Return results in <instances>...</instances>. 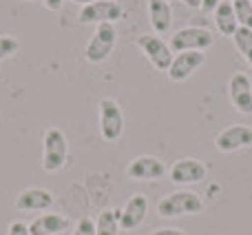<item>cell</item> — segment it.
<instances>
[{"label": "cell", "instance_id": "obj_7", "mask_svg": "<svg viewBox=\"0 0 252 235\" xmlns=\"http://www.w3.org/2000/svg\"><path fill=\"white\" fill-rule=\"evenodd\" d=\"M124 13L122 4L118 0H95V2L87 4L80 9L78 22L82 25H102V22H115L120 20Z\"/></svg>", "mask_w": 252, "mask_h": 235}, {"label": "cell", "instance_id": "obj_8", "mask_svg": "<svg viewBox=\"0 0 252 235\" xmlns=\"http://www.w3.org/2000/svg\"><path fill=\"white\" fill-rule=\"evenodd\" d=\"M126 175L137 182H153L166 175V166L155 156H139L126 166Z\"/></svg>", "mask_w": 252, "mask_h": 235}, {"label": "cell", "instance_id": "obj_22", "mask_svg": "<svg viewBox=\"0 0 252 235\" xmlns=\"http://www.w3.org/2000/svg\"><path fill=\"white\" fill-rule=\"evenodd\" d=\"M73 235H95V222L91 218H80Z\"/></svg>", "mask_w": 252, "mask_h": 235}, {"label": "cell", "instance_id": "obj_6", "mask_svg": "<svg viewBox=\"0 0 252 235\" xmlns=\"http://www.w3.org/2000/svg\"><path fill=\"white\" fill-rule=\"evenodd\" d=\"M124 131V114L122 107L113 98L100 100V133L106 142H115Z\"/></svg>", "mask_w": 252, "mask_h": 235}, {"label": "cell", "instance_id": "obj_9", "mask_svg": "<svg viewBox=\"0 0 252 235\" xmlns=\"http://www.w3.org/2000/svg\"><path fill=\"white\" fill-rule=\"evenodd\" d=\"M215 147L221 153H232L239 149H248L252 147V126L248 124H235L223 129L221 133L215 140Z\"/></svg>", "mask_w": 252, "mask_h": 235}, {"label": "cell", "instance_id": "obj_28", "mask_svg": "<svg viewBox=\"0 0 252 235\" xmlns=\"http://www.w3.org/2000/svg\"><path fill=\"white\" fill-rule=\"evenodd\" d=\"M71 2H75V4H82V7H87V4L95 2V0H71Z\"/></svg>", "mask_w": 252, "mask_h": 235}, {"label": "cell", "instance_id": "obj_15", "mask_svg": "<svg viewBox=\"0 0 252 235\" xmlns=\"http://www.w3.org/2000/svg\"><path fill=\"white\" fill-rule=\"evenodd\" d=\"M71 227V220L62 213H44L29 224L31 235H56Z\"/></svg>", "mask_w": 252, "mask_h": 235}, {"label": "cell", "instance_id": "obj_12", "mask_svg": "<svg viewBox=\"0 0 252 235\" xmlns=\"http://www.w3.org/2000/svg\"><path fill=\"white\" fill-rule=\"evenodd\" d=\"M206 164L195 157H184V160H177L173 166H170V180L175 184H197L204 182L206 178Z\"/></svg>", "mask_w": 252, "mask_h": 235}, {"label": "cell", "instance_id": "obj_5", "mask_svg": "<svg viewBox=\"0 0 252 235\" xmlns=\"http://www.w3.org/2000/svg\"><path fill=\"white\" fill-rule=\"evenodd\" d=\"M168 44L175 53L206 51V49H210L215 44V36H213L210 29H201V27H184V29L175 31Z\"/></svg>", "mask_w": 252, "mask_h": 235}, {"label": "cell", "instance_id": "obj_21", "mask_svg": "<svg viewBox=\"0 0 252 235\" xmlns=\"http://www.w3.org/2000/svg\"><path fill=\"white\" fill-rule=\"evenodd\" d=\"M18 49H20L18 38H13V36H9V34L0 36V62L7 60V58H11V56H16Z\"/></svg>", "mask_w": 252, "mask_h": 235}, {"label": "cell", "instance_id": "obj_20", "mask_svg": "<svg viewBox=\"0 0 252 235\" xmlns=\"http://www.w3.org/2000/svg\"><path fill=\"white\" fill-rule=\"evenodd\" d=\"M232 7H235L239 27L252 29V2H250V0H235V2H232Z\"/></svg>", "mask_w": 252, "mask_h": 235}, {"label": "cell", "instance_id": "obj_11", "mask_svg": "<svg viewBox=\"0 0 252 235\" xmlns=\"http://www.w3.org/2000/svg\"><path fill=\"white\" fill-rule=\"evenodd\" d=\"M228 93H230V100L239 114L252 116V82L248 76L241 71L232 74L230 82H228Z\"/></svg>", "mask_w": 252, "mask_h": 235}, {"label": "cell", "instance_id": "obj_18", "mask_svg": "<svg viewBox=\"0 0 252 235\" xmlns=\"http://www.w3.org/2000/svg\"><path fill=\"white\" fill-rule=\"evenodd\" d=\"M120 233V211L104 209L95 222V235H118Z\"/></svg>", "mask_w": 252, "mask_h": 235}, {"label": "cell", "instance_id": "obj_13", "mask_svg": "<svg viewBox=\"0 0 252 235\" xmlns=\"http://www.w3.org/2000/svg\"><path fill=\"white\" fill-rule=\"evenodd\" d=\"M146 213H148V200H146V196L137 193L120 211V229L122 231H135V229H139L144 224V220H146Z\"/></svg>", "mask_w": 252, "mask_h": 235}, {"label": "cell", "instance_id": "obj_10", "mask_svg": "<svg viewBox=\"0 0 252 235\" xmlns=\"http://www.w3.org/2000/svg\"><path fill=\"white\" fill-rule=\"evenodd\" d=\"M204 62H206L204 51H182L173 58V65L166 71V76H168L173 82H184V80L190 78Z\"/></svg>", "mask_w": 252, "mask_h": 235}, {"label": "cell", "instance_id": "obj_30", "mask_svg": "<svg viewBox=\"0 0 252 235\" xmlns=\"http://www.w3.org/2000/svg\"><path fill=\"white\" fill-rule=\"evenodd\" d=\"M166 2H170V0H166Z\"/></svg>", "mask_w": 252, "mask_h": 235}, {"label": "cell", "instance_id": "obj_17", "mask_svg": "<svg viewBox=\"0 0 252 235\" xmlns=\"http://www.w3.org/2000/svg\"><path fill=\"white\" fill-rule=\"evenodd\" d=\"M215 25H217V31L221 36H235V31L239 29V20H237L235 7H232L230 0H221L219 7L215 9Z\"/></svg>", "mask_w": 252, "mask_h": 235}, {"label": "cell", "instance_id": "obj_2", "mask_svg": "<svg viewBox=\"0 0 252 235\" xmlns=\"http://www.w3.org/2000/svg\"><path fill=\"white\" fill-rule=\"evenodd\" d=\"M204 209V202L192 191H175L164 196L157 204V213L161 218H179V215H195Z\"/></svg>", "mask_w": 252, "mask_h": 235}, {"label": "cell", "instance_id": "obj_16", "mask_svg": "<svg viewBox=\"0 0 252 235\" xmlns=\"http://www.w3.org/2000/svg\"><path fill=\"white\" fill-rule=\"evenodd\" d=\"M148 18H151V27L157 36L168 34L170 27H173L170 2H166V0H148Z\"/></svg>", "mask_w": 252, "mask_h": 235}, {"label": "cell", "instance_id": "obj_29", "mask_svg": "<svg viewBox=\"0 0 252 235\" xmlns=\"http://www.w3.org/2000/svg\"><path fill=\"white\" fill-rule=\"evenodd\" d=\"M230 2H235V0H230Z\"/></svg>", "mask_w": 252, "mask_h": 235}, {"label": "cell", "instance_id": "obj_24", "mask_svg": "<svg viewBox=\"0 0 252 235\" xmlns=\"http://www.w3.org/2000/svg\"><path fill=\"white\" fill-rule=\"evenodd\" d=\"M221 0H201V11L204 13H215V9L219 7Z\"/></svg>", "mask_w": 252, "mask_h": 235}, {"label": "cell", "instance_id": "obj_31", "mask_svg": "<svg viewBox=\"0 0 252 235\" xmlns=\"http://www.w3.org/2000/svg\"><path fill=\"white\" fill-rule=\"evenodd\" d=\"M250 2H252V0H250Z\"/></svg>", "mask_w": 252, "mask_h": 235}, {"label": "cell", "instance_id": "obj_4", "mask_svg": "<svg viewBox=\"0 0 252 235\" xmlns=\"http://www.w3.org/2000/svg\"><path fill=\"white\" fill-rule=\"evenodd\" d=\"M135 44L142 49V53L148 58V62H151L157 71H168L170 69L175 56H173L170 44L166 42L164 38H159L157 34H142V36H137Z\"/></svg>", "mask_w": 252, "mask_h": 235}, {"label": "cell", "instance_id": "obj_19", "mask_svg": "<svg viewBox=\"0 0 252 235\" xmlns=\"http://www.w3.org/2000/svg\"><path fill=\"white\" fill-rule=\"evenodd\" d=\"M232 40H235L237 51H239L241 56L248 60V65L252 67V29L239 27V29L235 31V36H232Z\"/></svg>", "mask_w": 252, "mask_h": 235}, {"label": "cell", "instance_id": "obj_1", "mask_svg": "<svg viewBox=\"0 0 252 235\" xmlns=\"http://www.w3.org/2000/svg\"><path fill=\"white\" fill-rule=\"evenodd\" d=\"M66 156H69V142L64 131L58 126L47 129L42 140V169L47 173H56L66 164Z\"/></svg>", "mask_w": 252, "mask_h": 235}, {"label": "cell", "instance_id": "obj_23", "mask_svg": "<svg viewBox=\"0 0 252 235\" xmlns=\"http://www.w3.org/2000/svg\"><path fill=\"white\" fill-rule=\"evenodd\" d=\"M7 235H31V233H29V224H25V222H20V220H16V222L9 224Z\"/></svg>", "mask_w": 252, "mask_h": 235}, {"label": "cell", "instance_id": "obj_25", "mask_svg": "<svg viewBox=\"0 0 252 235\" xmlns=\"http://www.w3.org/2000/svg\"><path fill=\"white\" fill-rule=\"evenodd\" d=\"M42 2L49 11H60V9L64 7V0H42Z\"/></svg>", "mask_w": 252, "mask_h": 235}, {"label": "cell", "instance_id": "obj_27", "mask_svg": "<svg viewBox=\"0 0 252 235\" xmlns=\"http://www.w3.org/2000/svg\"><path fill=\"white\" fill-rule=\"evenodd\" d=\"M182 2L190 9H201V0H182Z\"/></svg>", "mask_w": 252, "mask_h": 235}, {"label": "cell", "instance_id": "obj_26", "mask_svg": "<svg viewBox=\"0 0 252 235\" xmlns=\"http://www.w3.org/2000/svg\"><path fill=\"white\" fill-rule=\"evenodd\" d=\"M151 235H186V233L179 231V229H157V231H153Z\"/></svg>", "mask_w": 252, "mask_h": 235}, {"label": "cell", "instance_id": "obj_14", "mask_svg": "<svg viewBox=\"0 0 252 235\" xmlns=\"http://www.w3.org/2000/svg\"><path fill=\"white\" fill-rule=\"evenodd\" d=\"M56 197L49 189H25L18 193L16 206L20 211H47L53 206Z\"/></svg>", "mask_w": 252, "mask_h": 235}, {"label": "cell", "instance_id": "obj_3", "mask_svg": "<svg viewBox=\"0 0 252 235\" xmlns=\"http://www.w3.org/2000/svg\"><path fill=\"white\" fill-rule=\"evenodd\" d=\"M115 42H118L115 25L113 22H102V25L95 27V34L89 40L87 49H84V58L93 65H100L111 56V51L115 49Z\"/></svg>", "mask_w": 252, "mask_h": 235}]
</instances>
